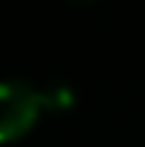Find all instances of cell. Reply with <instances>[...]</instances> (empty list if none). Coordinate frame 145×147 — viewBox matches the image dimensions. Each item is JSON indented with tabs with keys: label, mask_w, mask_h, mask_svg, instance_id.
Listing matches in <instances>:
<instances>
[{
	"label": "cell",
	"mask_w": 145,
	"mask_h": 147,
	"mask_svg": "<svg viewBox=\"0 0 145 147\" xmlns=\"http://www.w3.org/2000/svg\"><path fill=\"white\" fill-rule=\"evenodd\" d=\"M41 87L25 79H0V144L25 136L41 117Z\"/></svg>",
	"instance_id": "1"
},
{
	"label": "cell",
	"mask_w": 145,
	"mask_h": 147,
	"mask_svg": "<svg viewBox=\"0 0 145 147\" xmlns=\"http://www.w3.org/2000/svg\"><path fill=\"white\" fill-rule=\"evenodd\" d=\"M44 95V109L47 112H69L71 106L77 104V93L69 84H49V87H41Z\"/></svg>",
	"instance_id": "2"
},
{
	"label": "cell",
	"mask_w": 145,
	"mask_h": 147,
	"mask_svg": "<svg viewBox=\"0 0 145 147\" xmlns=\"http://www.w3.org/2000/svg\"><path fill=\"white\" fill-rule=\"evenodd\" d=\"M77 3H88V0H77Z\"/></svg>",
	"instance_id": "3"
}]
</instances>
